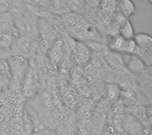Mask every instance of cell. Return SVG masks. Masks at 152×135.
I'll return each instance as SVG.
<instances>
[{
    "label": "cell",
    "mask_w": 152,
    "mask_h": 135,
    "mask_svg": "<svg viewBox=\"0 0 152 135\" xmlns=\"http://www.w3.org/2000/svg\"><path fill=\"white\" fill-rule=\"evenodd\" d=\"M40 45L39 40H34L29 37L20 35L12 45V50L14 55H19L28 59L37 51L38 46Z\"/></svg>",
    "instance_id": "7a4b0ae2"
},
{
    "label": "cell",
    "mask_w": 152,
    "mask_h": 135,
    "mask_svg": "<svg viewBox=\"0 0 152 135\" xmlns=\"http://www.w3.org/2000/svg\"><path fill=\"white\" fill-rule=\"evenodd\" d=\"M105 59L107 60L108 63H110L113 66H121L124 65V61L121 57V55L113 51H105Z\"/></svg>",
    "instance_id": "5bb4252c"
},
{
    "label": "cell",
    "mask_w": 152,
    "mask_h": 135,
    "mask_svg": "<svg viewBox=\"0 0 152 135\" xmlns=\"http://www.w3.org/2000/svg\"><path fill=\"white\" fill-rule=\"evenodd\" d=\"M47 11L60 17L69 11L65 0H49Z\"/></svg>",
    "instance_id": "30bf717a"
},
{
    "label": "cell",
    "mask_w": 152,
    "mask_h": 135,
    "mask_svg": "<svg viewBox=\"0 0 152 135\" xmlns=\"http://www.w3.org/2000/svg\"><path fill=\"white\" fill-rule=\"evenodd\" d=\"M12 55H14L12 50L4 45L2 42H0V61L7 60Z\"/></svg>",
    "instance_id": "2e32d148"
},
{
    "label": "cell",
    "mask_w": 152,
    "mask_h": 135,
    "mask_svg": "<svg viewBox=\"0 0 152 135\" xmlns=\"http://www.w3.org/2000/svg\"><path fill=\"white\" fill-rule=\"evenodd\" d=\"M107 48L113 52L118 54L133 55L136 49V44L134 39H125L121 36L112 35L109 41Z\"/></svg>",
    "instance_id": "3957f363"
},
{
    "label": "cell",
    "mask_w": 152,
    "mask_h": 135,
    "mask_svg": "<svg viewBox=\"0 0 152 135\" xmlns=\"http://www.w3.org/2000/svg\"><path fill=\"white\" fill-rule=\"evenodd\" d=\"M15 28L14 19L9 11L0 13V36L11 32Z\"/></svg>",
    "instance_id": "ba28073f"
},
{
    "label": "cell",
    "mask_w": 152,
    "mask_h": 135,
    "mask_svg": "<svg viewBox=\"0 0 152 135\" xmlns=\"http://www.w3.org/2000/svg\"><path fill=\"white\" fill-rule=\"evenodd\" d=\"M65 2L69 11L80 14L84 17L90 10L85 3V0H65Z\"/></svg>",
    "instance_id": "9c48e42d"
},
{
    "label": "cell",
    "mask_w": 152,
    "mask_h": 135,
    "mask_svg": "<svg viewBox=\"0 0 152 135\" xmlns=\"http://www.w3.org/2000/svg\"><path fill=\"white\" fill-rule=\"evenodd\" d=\"M126 67L131 73H133L134 74H142L147 70L148 66L146 65V64L141 57L133 54V55H131V57L126 64Z\"/></svg>",
    "instance_id": "52a82bcc"
},
{
    "label": "cell",
    "mask_w": 152,
    "mask_h": 135,
    "mask_svg": "<svg viewBox=\"0 0 152 135\" xmlns=\"http://www.w3.org/2000/svg\"><path fill=\"white\" fill-rule=\"evenodd\" d=\"M102 1V0H85V3L86 4V5L88 6L89 9L95 11L100 7Z\"/></svg>",
    "instance_id": "e0dca14e"
},
{
    "label": "cell",
    "mask_w": 152,
    "mask_h": 135,
    "mask_svg": "<svg viewBox=\"0 0 152 135\" xmlns=\"http://www.w3.org/2000/svg\"><path fill=\"white\" fill-rule=\"evenodd\" d=\"M65 54V45L61 38V36L49 47L48 50V58L50 62L54 65H59L61 63Z\"/></svg>",
    "instance_id": "5b68a950"
},
{
    "label": "cell",
    "mask_w": 152,
    "mask_h": 135,
    "mask_svg": "<svg viewBox=\"0 0 152 135\" xmlns=\"http://www.w3.org/2000/svg\"><path fill=\"white\" fill-rule=\"evenodd\" d=\"M7 64L12 83H22L24 77L29 68L28 59L19 55H12L7 59Z\"/></svg>",
    "instance_id": "6da1fadb"
},
{
    "label": "cell",
    "mask_w": 152,
    "mask_h": 135,
    "mask_svg": "<svg viewBox=\"0 0 152 135\" xmlns=\"http://www.w3.org/2000/svg\"><path fill=\"white\" fill-rule=\"evenodd\" d=\"M124 126L131 135H140L142 134V126L132 116H128L124 122Z\"/></svg>",
    "instance_id": "7c38bea8"
},
{
    "label": "cell",
    "mask_w": 152,
    "mask_h": 135,
    "mask_svg": "<svg viewBox=\"0 0 152 135\" xmlns=\"http://www.w3.org/2000/svg\"><path fill=\"white\" fill-rule=\"evenodd\" d=\"M119 36L125 38V39H134V36L135 34L134 26L129 19H126L119 27L118 34Z\"/></svg>",
    "instance_id": "8fae6325"
},
{
    "label": "cell",
    "mask_w": 152,
    "mask_h": 135,
    "mask_svg": "<svg viewBox=\"0 0 152 135\" xmlns=\"http://www.w3.org/2000/svg\"><path fill=\"white\" fill-rule=\"evenodd\" d=\"M134 41L137 47L152 46V37L147 33H138L134 36Z\"/></svg>",
    "instance_id": "4fadbf2b"
},
{
    "label": "cell",
    "mask_w": 152,
    "mask_h": 135,
    "mask_svg": "<svg viewBox=\"0 0 152 135\" xmlns=\"http://www.w3.org/2000/svg\"><path fill=\"white\" fill-rule=\"evenodd\" d=\"M72 60L77 65H84L90 60L92 50L86 42L76 41L71 50Z\"/></svg>",
    "instance_id": "277c9868"
},
{
    "label": "cell",
    "mask_w": 152,
    "mask_h": 135,
    "mask_svg": "<svg viewBox=\"0 0 152 135\" xmlns=\"http://www.w3.org/2000/svg\"><path fill=\"white\" fill-rule=\"evenodd\" d=\"M136 11L134 3L132 0H116V12L126 19L133 16Z\"/></svg>",
    "instance_id": "8992f818"
},
{
    "label": "cell",
    "mask_w": 152,
    "mask_h": 135,
    "mask_svg": "<svg viewBox=\"0 0 152 135\" xmlns=\"http://www.w3.org/2000/svg\"><path fill=\"white\" fill-rule=\"evenodd\" d=\"M26 6H28L37 10H48L49 0H23Z\"/></svg>",
    "instance_id": "9a60e30c"
}]
</instances>
